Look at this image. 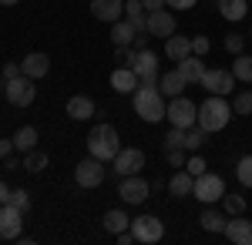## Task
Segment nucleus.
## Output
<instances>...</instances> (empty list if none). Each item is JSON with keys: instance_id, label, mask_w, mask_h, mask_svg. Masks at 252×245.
<instances>
[{"instance_id": "nucleus-1", "label": "nucleus", "mask_w": 252, "mask_h": 245, "mask_svg": "<svg viewBox=\"0 0 252 245\" xmlns=\"http://www.w3.org/2000/svg\"><path fill=\"white\" fill-rule=\"evenodd\" d=\"M232 104L225 101L222 94H209L202 104H198V128H205L209 134L222 131L229 121H232Z\"/></svg>"}, {"instance_id": "nucleus-2", "label": "nucleus", "mask_w": 252, "mask_h": 245, "mask_svg": "<svg viewBox=\"0 0 252 245\" xmlns=\"http://www.w3.org/2000/svg\"><path fill=\"white\" fill-rule=\"evenodd\" d=\"M131 104H135V114L141 121H148V124L165 121V111H168L165 94H161L158 88H145V84H138V91L131 94Z\"/></svg>"}, {"instance_id": "nucleus-3", "label": "nucleus", "mask_w": 252, "mask_h": 245, "mask_svg": "<svg viewBox=\"0 0 252 245\" xmlns=\"http://www.w3.org/2000/svg\"><path fill=\"white\" fill-rule=\"evenodd\" d=\"M88 151L101 161H115V154L121 151V138H118L115 124H94L88 134Z\"/></svg>"}, {"instance_id": "nucleus-4", "label": "nucleus", "mask_w": 252, "mask_h": 245, "mask_svg": "<svg viewBox=\"0 0 252 245\" xmlns=\"http://www.w3.org/2000/svg\"><path fill=\"white\" fill-rule=\"evenodd\" d=\"M37 81H31V77L17 74L14 81H7L3 84V97L10 101V108H31L34 104V97H37V88H34Z\"/></svg>"}, {"instance_id": "nucleus-5", "label": "nucleus", "mask_w": 252, "mask_h": 245, "mask_svg": "<svg viewBox=\"0 0 252 245\" xmlns=\"http://www.w3.org/2000/svg\"><path fill=\"white\" fill-rule=\"evenodd\" d=\"M192 195L198 198V202H205V205H215V202H222V195H225V182H222L219 175L202 171V175H195Z\"/></svg>"}, {"instance_id": "nucleus-6", "label": "nucleus", "mask_w": 252, "mask_h": 245, "mask_svg": "<svg viewBox=\"0 0 252 245\" xmlns=\"http://www.w3.org/2000/svg\"><path fill=\"white\" fill-rule=\"evenodd\" d=\"M165 118L172 121V128H195L198 124V108H195L189 97H172V104H168V111H165Z\"/></svg>"}, {"instance_id": "nucleus-7", "label": "nucleus", "mask_w": 252, "mask_h": 245, "mask_svg": "<svg viewBox=\"0 0 252 245\" xmlns=\"http://www.w3.org/2000/svg\"><path fill=\"white\" fill-rule=\"evenodd\" d=\"M118 195H121V202H128V205H145L148 195H152V182H145L141 175H125L121 185H118Z\"/></svg>"}, {"instance_id": "nucleus-8", "label": "nucleus", "mask_w": 252, "mask_h": 245, "mask_svg": "<svg viewBox=\"0 0 252 245\" xmlns=\"http://www.w3.org/2000/svg\"><path fill=\"white\" fill-rule=\"evenodd\" d=\"M131 235L141 245H155V242H161L165 225H161V218H155V215H138V218H131Z\"/></svg>"}, {"instance_id": "nucleus-9", "label": "nucleus", "mask_w": 252, "mask_h": 245, "mask_svg": "<svg viewBox=\"0 0 252 245\" xmlns=\"http://www.w3.org/2000/svg\"><path fill=\"white\" fill-rule=\"evenodd\" d=\"M104 161L94 158V154H88L84 161H78V168H74V182H78L81 188H97L101 182H104Z\"/></svg>"}, {"instance_id": "nucleus-10", "label": "nucleus", "mask_w": 252, "mask_h": 245, "mask_svg": "<svg viewBox=\"0 0 252 245\" xmlns=\"http://www.w3.org/2000/svg\"><path fill=\"white\" fill-rule=\"evenodd\" d=\"M20 232H24V212L17 205H0V239H7V242H17Z\"/></svg>"}, {"instance_id": "nucleus-11", "label": "nucleus", "mask_w": 252, "mask_h": 245, "mask_svg": "<svg viewBox=\"0 0 252 245\" xmlns=\"http://www.w3.org/2000/svg\"><path fill=\"white\" fill-rule=\"evenodd\" d=\"M202 88L209 91V94H232L235 88V74L232 71H225V67H212V71H205V77H202Z\"/></svg>"}, {"instance_id": "nucleus-12", "label": "nucleus", "mask_w": 252, "mask_h": 245, "mask_svg": "<svg viewBox=\"0 0 252 245\" xmlns=\"http://www.w3.org/2000/svg\"><path fill=\"white\" fill-rule=\"evenodd\" d=\"M145 168V151L141 148H121L115 154V171L118 175H138Z\"/></svg>"}, {"instance_id": "nucleus-13", "label": "nucleus", "mask_w": 252, "mask_h": 245, "mask_svg": "<svg viewBox=\"0 0 252 245\" xmlns=\"http://www.w3.org/2000/svg\"><path fill=\"white\" fill-rule=\"evenodd\" d=\"M51 71V57L44 54V51H31V54L20 61V74L31 77V81H40V77H47Z\"/></svg>"}, {"instance_id": "nucleus-14", "label": "nucleus", "mask_w": 252, "mask_h": 245, "mask_svg": "<svg viewBox=\"0 0 252 245\" xmlns=\"http://www.w3.org/2000/svg\"><path fill=\"white\" fill-rule=\"evenodd\" d=\"M225 239L235 245H252V222L246 215H232L225 222Z\"/></svg>"}, {"instance_id": "nucleus-15", "label": "nucleus", "mask_w": 252, "mask_h": 245, "mask_svg": "<svg viewBox=\"0 0 252 245\" xmlns=\"http://www.w3.org/2000/svg\"><path fill=\"white\" fill-rule=\"evenodd\" d=\"M148 34H155V37H172L175 34V14L172 10H152L148 14Z\"/></svg>"}, {"instance_id": "nucleus-16", "label": "nucleus", "mask_w": 252, "mask_h": 245, "mask_svg": "<svg viewBox=\"0 0 252 245\" xmlns=\"http://www.w3.org/2000/svg\"><path fill=\"white\" fill-rule=\"evenodd\" d=\"M91 14L101 24H115L125 14V0H91Z\"/></svg>"}, {"instance_id": "nucleus-17", "label": "nucleus", "mask_w": 252, "mask_h": 245, "mask_svg": "<svg viewBox=\"0 0 252 245\" xmlns=\"http://www.w3.org/2000/svg\"><path fill=\"white\" fill-rule=\"evenodd\" d=\"M108 84L115 88L118 94H135V91H138L135 67H115V71H111V77H108Z\"/></svg>"}, {"instance_id": "nucleus-18", "label": "nucleus", "mask_w": 252, "mask_h": 245, "mask_svg": "<svg viewBox=\"0 0 252 245\" xmlns=\"http://www.w3.org/2000/svg\"><path fill=\"white\" fill-rule=\"evenodd\" d=\"M178 71H182V77L189 81V84H202V77H205V64H202V57L198 54H189L185 61H178Z\"/></svg>"}, {"instance_id": "nucleus-19", "label": "nucleus", "mask_w": 252, "mask_h": 245, "mask_svg": "<svg viewBox=\"0 0 252 245\" xmlns=\"http://www.w3.org/2000/svg\"><path fill=\"white\" fill-rule=\"evenodd\" d=\"M185 84H189V81L182 77L178 67H172L168 74H158V91H161V94H168V97H178L182 91H185Z\"/></svg>"}, {"instance_id": "nucleus-20", "label": "nucleus", "mask_w": 252, "mask_h": 245, "mask_svg": "<svg viewBox=\"0 0 252 245\" xmlns=\"http://www.w3.org/2000/svg\"><path fill=\"white\" fill-rule=\"evenodd\" d=\"M91 114H94V101L88 94H74L67 101V118L71 121H91Z\"/></svg>"}, {"instance_id": "nucleus-21", "label": "nucleus", "mask_w": 252, "mask_h": 245, "mask_svg": "<svg viewBox=\"0 0 252 245\" xmlns=\"http://www.w3.org/2000/svg\"><path fill=\"white\" fill-rule=\"evenodd\" d=\"M125 20L135 27L138 34L148 31V10L141 7V0H125Z\"/></svg>"}, {"instance_id": "nucleus-22", "label": "nucleus", "mask_w": 252, "mask_h": 245, "mask_svg": "<svg viewBox=\"0 0 252 245\" xmlns=\"http://www.w3.org/2000/svg\"><path fill=\"white\" fill-rule=\"evenodd\" d=\"M192 185H195V175L189 168H175L172 182H168V191H172L175 198H185V195H192Z\"/></svg>"}, {"instance_id": "nucleus-23", "label": "nucleus", "mask_w": 252, "mask_h": 245, "mask_svg": "<svg viewBox=\"0 0 252 245\" xmlns=\"http://www.w3.org/2000/svg\"><path fill=\"white\" fill-rule=\"evenodd\" d=\"M165 54L172 57L175 64H178V61H185V57L192 54V37H182V34L165 37Z\"/></svg>"}, {"instance_id": "nucleus-24", "label": "nucleus", "mask_w": 252, "mask_h": 245, "mask_svg": "<svg viewBox=\"0 0 252 245\" xmlns=\"http://www.w3.org/2000/svg\"><path fill=\"white\" fill-rule=\"evenodd\" d=\"M131 67H135L138 81L148 77V74H158V54H155V51H148V47H141V51L135 54V64H131Z\"/></svg>"}, {"instance_id": "nucleus-25", "label": "nucleus", "mask_w": 252, "mask_h": 245, "mask_svg": "<svg viewBox=\"0 0 252 245\" xmlns=\"http://www.w3.org/2000/svg\"><path fill=\"white\" fill-rule=\"evenodd\" d=\"M101 225L108 228L111 235H118V232L131 228V218H128V212H121V208H108V212H104V218H101Z\"/></svg>"}, {"instance_id": "nucleus-26", "label": "nucleus", "mask_w": 252, "mask_h": 245, "mask_svg": "<svg viewBox=\"0 0 252 245\" xmlns=\"http://www.w3.org/2000/svg\"><path fill=\"white\" fill-rule=\"evenodd\" d=\"M225 212H219L215 205H209L205 212H202V218H198V225L205 228V232H225Z\"/></svg>"}, {"instance_id": "nucleus-27", "label": "nucleus", "mask_w": 252, "mask_h": 245, "mask_svg": "<svg viewBox=\"0 0 252 245\" xmlns=\"http://www.w3.org/2000/svg\"><path fill=\"white\" fill-rule=\"evenodd\" d=\"M138 31L128 24V20H115L111 24V40H115V47H128V44H135Z\"/></svg>"}, {"instance_id": "nucleus-28", "label": "nucleus", "mask_w": 252, "mask_h": 245, "mask_svg": "<svg viewBox=\"0 0 252 245\" xmlns=\"http://www.w3.org/2000/svg\"><path fill=\"white\" fill-rule=\"evenodd\" d=\"M14 148L17 151L37 148V128H34V124H20L17 131H14Z\"/></svg>"}, {"instance_id": "nucleus-29", "label": "nucleus", "mask_w": 252, "mask_h": 245, "mask_svg": "<svg viewBox=\"0 0 252 245\" xmlns=\"http://www.w3.org/2000/svg\"><path fill=\"white\" fill-rule=\"evenodd\" d=\"M249 10V0H219V14L225 20H242Z\"/></svg>"}, {"instance_id": "nucleus-30", "label": "nucleus", "mask_w": 252, "mask_h": 245, "mask_svg": "<svg viewBox=\"0 0 252 245\" xmlns=\"http://www.w3.org/2000/svg\"><path fill=\"white\" fill-rule=\"evenodd\" d=\"M47 151H40V148H31V151H24V171H31V175H37V171L47 168Z\"/></svg>"}, {"instance_id": "nucleus-31", "label": "nucleus", "mask_w": 252, "mask_h": 245, "mask_svg": "<svg viewBox=\"0 0 252 245\" xmlns=\"http://www.w3.org/2000/svg\"><path fill=\"white\" fill-rule=\"evenodd\" d=\"M232 74H235V81H246V84H252V57H249V54H235Z\"/></svg>"}, {"instance_id": "nucleus-32", "label": "nucleus", "mask_w": 252, "mask_h": 245, "mask_svg": "<svg viewBox=\"0 0 252 245\" xmlns=\"http://www.w3.org/2000/svg\"><path fill=\"white\" fill-rule=\"evenodd\" d=\"M235 178L242 188H252V154H242L239 165H235Z\"/></svg>"}, {"instance_id": "nucleus-33", "label": "nucleus", "mask_w": 252, "mask_h": 245, "mask_svg": "<svg viewBox=\"0 0 252 245\" xmlns=\"http://www.w3.org/2000/svg\"><path fill=\"white\" fill-rule=\"evenodd\" d=\"M205 141H209V131H205V128H198V124L185 131V151H198Z\"/></svg>"}, {"instance_id": "nucleus-34", "label": "nucleus", "mask_w": 252, "mask_h": 245, "mask_svg": "<svg viewBox=\"0 0 252 245\" xmlns=\"http://www.w3.org/2000/svg\"><path fill=\"white\" fill-rule=\"evenodd\" d=\"M225 202V215H246V198L242 195H222Z\"/></svg>"}, {"instance_id": "nucleus-35", "label": "nucleus", "mask_w": 252, "mask_h": 245, "mask_svg": "<svg viewBox=\"0 0 252 245\" xmlns=\"http://www.w3.org/2000/svg\"><path fill=\"white\" fill-rule=\"evenodd\" d=\"M165 161H168L172 168H185L189 154H185V148H165Z\"/></svg>"}, {"instance_id": "nucleus-36", "label": "nucleus", "mask_w": 252, "mask_h": 245, "mask_svg": "<svg viewBox=\"0 0 252 245\" xmlns=\"http://www.w3.org/2000/svg\"><path fill=\"white\" fill-rule=\"evenodd\" d=\"M232 111H235V114H252V91H242V94H235Z\"/></svg>"}, {"instance_id": "nucleus-37", "label": "nucleus", "mask_w": 252, "mask_h": 245, "mask_svg": "<svg viewBox=\"0 0 252 245\" xmlns=\"http://www.w3.org/2000/svg\"><path fill=\"white\" fill-rule=\"evenodd\" d=\"M165 148H185V128H172L165 134Z\"/></svg>"}, {"instance_id": "nucleus-38", "label": "nucleus", "mask_w": 252, "mask_h": 245, "mask_svg": "<svg viewBox=\"0 0 252 245\" xmlns=\"http://www.w3.org/2000/svg\"><path fill=\"white\" fill-rule=\"evenodd\" d=\"M10 205H17L20 212H27V208H31V195H27L24 188H14L10 191Z\"/></svg>"}, {"instance_id": "nucleus-39", "label": "nucleus", "mask_w": 252, "mask_h": 245, "mask_svg": "<svg viewBox=\"0 0 252 245\" xmlns=\"http://www.w3.org/2000/svg\"><path fill=\"white\" fill-rule=\"evenodd\" d=\"M185 168L192 171V175H202V171H209V165H205V158H202V154H192V158L185 161Z\"/></svg>"}, {"instance_id": "nucleus-40", "label": "nucleus", "mask_w": 252, "mask_h": 245, "mask_svg": "<svg viewBox=\"0 0 252 245\" xmlns=\"http://www.w3.org/2000/svg\"><path fill=\"white\" fill-rule=\"evenodd\" d=\"M209 47H212V44H209V37H202V34H198V37H192V54L205 57V54H209Z\"/></svg>"}, {"instance_id": "nucleus-41", "label": "nucleus", "mask_w": 252, "mask_h": 245, "mask_svg": "<svg viewBox=\"0 0 252 245\" xmlns=\"http://www.w3.org/2000/svg\"><path fill=\"white\" fill-rule=\"evenodd\" d=\"M242 44H246V40L239 37V34H229V37H225V51H229V54H242Z\"/></svg>"}, {"instance_id": "nucleus-42", "label": "nucleus", "mask_w": 252, "mask_h": 245, "mask_svg": "<svg viewBox=\"0 0 252 245\" xmlns=\"http://www.w3.org/2000/svg\"><path fill=\"white\" fill-rule=\"evenodd\" d=\"M0 71H3V81H14V77L20 74V64H14V61H7V64H3Z\"/></svg>"}, {"instance_id": "nucleus-43", "label": "nucleus", "mask_w": 252, "mask_h": 245, "mask_svg": "<svg viewBox=\"0 0 252 245\" xmlns=\"http://www.w3.org/2000/svg\"><path fill=\"white\" fill-rule=\"evenodd\" d=\"M165 7H172V10H192L195 0H165Z\"/></svg>"}, {"instance_id": "nucleus-44", "label": "nucleus", "mask_w": 252, "mask_h": 245, "mask_svg": "<svg viewBox=\"0 0 252 245\" xmlns=\"http://www.w3.org/2000/svg\"><path fill=\"white\" fill-rule=\"evenodd\" d=\"M14 151V138H0V158H7Z\"/></svg>"}, {"instance_id": "nucleus-45", "label": "nucleus", "mask_w": 252, "mask_h": 245, "mask_svg": "<svg viewBox=\"0 0 252 245\" xmlns=\"http://www.w3.org/2000/svg\"><path fill=\"white\" fill-rule=\"evenodd\" d=\"M141 7L152 14V10H161V7H165V0H141Z\"/></svg>"}, {"instance_id": "nucleus-46", "label": "nucleus", "mask_w": 252, "mask_h": 245, "mask_svg": "<svg viewBox=\"0 0 252 245\" xmlns=\"http://www.w3.org/2000/svg\"><path fill=\"white\" fill-rule=\"evenodd\" d=\"M7 202H10V185L0 178V205H7Z\"/></svg>"}, {"instance_id": "nucleus-47", "label": "nucleus", "mask_w": 252, "mask_h": 245, "mask_svg": "<svg viewBox=\"0 0 252 245\" xmlns=\"http://www.w3.org/2000/svg\"><path fill=\"white\" fill-rule=\"evenodd\" d=\"M20 165H24V161H17V158H10V154H7V158H3V168H7V171L20 168Z\"/></svg>"}, {"instance_id": "nucleus-48", "label": "nucleus", "mask_w": 252, "mask_h": 245, "mask_svg": "<svg viewBox=\"0 0 252 245\" xmlns=\"http://www.w3.org/2000/svg\"><path fill=\"white\" fill-rule=\"evenodd\" d=\"M0 3H3V7H14V3H20V0H0Z\"/></svg>"}]
</instances>
